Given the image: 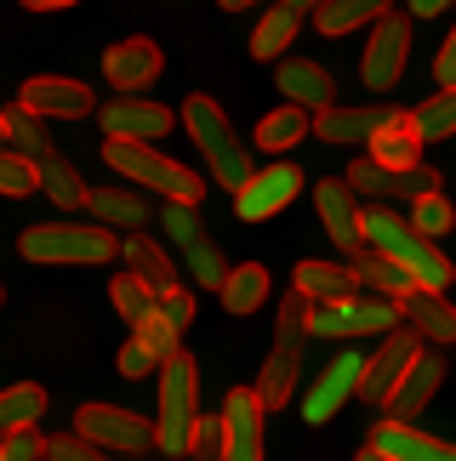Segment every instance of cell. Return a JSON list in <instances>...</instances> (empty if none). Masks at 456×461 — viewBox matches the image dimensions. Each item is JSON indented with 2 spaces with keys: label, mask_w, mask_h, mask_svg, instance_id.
I'll list each match as a JSON object with an SVG mask.
<instances>
[{
  "label": "cell",
  "mask_w": 456,
  "mask_h": 461,
  "mask_svg": "<svg viewBox=\"0 0 456 461\" xmlns=\"http://www.w3.org/2000/svg\"><path fill=\"white\" fill-rule=\"evenodd\" d=\"M17 251L29 262H46V268H103V262L120 257V234L97 222H34L23 228V240H17Z\"/></svg>",
  "instance_id": "obj_4"
},
{
  "label": "cell",
  "mask_w": 456,
  "mask_h": 461,
  "mask_svg": "<svg viewBox=\"0 0 456 461\" xmlns=\"http://www.w3.org/2000/svg\"><path fill=\"white\" fill-rule=\"evenodd\" d=\"M354 274H360V285H365V296H382V303H399V308H406L411 296H416V279H411L406 268H394V262H382V257H371V251H365V257L354 262Z\"/></svg>",
  "instance_id": "obj_33"
},
{
  "label": "cell",
  "mask_w": 456,
  "mask_h": 461,
  "mask_svg": "<svg viewBox=\"0 0 456 461\" xmlns=\"http://www.w3.org/2000/svg\"><path fill=\"white\" fill-rule=\"evenodd\" d=\"M0 461H46V438H41V428L6 438V445H0Z\"/></svg>",
  "instance_id": "obj_47"
},
{
  "label": "cell",
  "mask_w": 456,
  "mask_h": 461,
  "mask_svg": "<svg viewBox=\"0 0 456 461\" xmlns=\"http://www.w3.org/2000/svg\"><path fill=\"white\" fill-rule=\"evenodd\" d=\"M360 234H365V251L382 257V262H394V268H406L416 279V291H433L440 296L451 285V257L440 251L433 240H423L411 228V217H399L394 205H365V217H360Z\"/></svg>",
  "instance_id": "obj_1"
},
{
  "label": "cell",
  "mask_w": 456,
  "mask_h": 461,
  "mask_svg": "<svg viewBox=\"0 0 456 461\" xmlns=\"http://www.w3.org/2000/svg\"><path fill=\"white\" fill-rule=\"evenodd\" d=\"M406 325L423 336V342H433V348L456 342V308L445 303V296H433V291H416L406 303Z\"/></svg>",
  "instance_id": "obj_31"
},
{
  "label": "cell",
  "mask_w": 456,
  "mask_h": 461,
  "mask_svg": "<svg viewBox=\"0 0 456 461\" xmlns=\"http://www.w3.org/2000/svg\"><path fill=\"white\" fill-rule=\"evenodd\" d=\"M342 183L354 188V194H371L377 205H388V200H428V194H440V171L433 166H416V171H382L371 166V159H354V166L342 171Z\"/></svg>",
  "instance_id": "obj_13"
},
{
  "label": "cell",
  "mask_w": 456,
  "mask_h": 461,
  "mask_svg": "<svg viewBox=\"0 0 456 461\" xmlns=\"http://www.w3.org/2000/svg\"><path fill=\"white\" fill-rule=\"evenodd\" d=\"M183 262H188V279H195V285H205V291H217L223 296V285H228V257L217 251V240H200V245H188L183 251Z\"/></svg>",
  "instance_id": "obj_38"
},
{
  "label": "cell",
  "mask_w": 456,
  "mask_h": 461,
  "mask_svg": "<svg viewBox=\"0 0 456 461\" xmlns=\"http://www.w3.org/2000/svg\"><path fill=\"white\" fill-rule=\"evenodd\" d=\"M308 12L314 6H303V0H279V6H269L257 17V29H251V58H262V63L286 58V46L296 41V29L308 23Z\"/></svg>",
  "instance_id": "obj_23"
},
{
  "label": "cell",
  "mask_w": 456,
  "mask_h": 461,
  "mask_svg": "<svg viewBox=\"0 0 456 461\" xmlns=\"http://www.w3.org/2000/svg\"><path fill=\"white\" fill-rule=\"evenodd\" d=\"M86 211H92V222L109 228V234H143V222L154 217V205L137 188H92L86 194Z\"/></svg>",
  "instance_id": "obj_22"
},
{
  "label": "cell",
  "mask_w": 456,
  "mask_h": 461,
  "mask_svg": "<svg viewBox=\"0 0 456 461\" xmlns=\"http://www.w3.org/2000/svg\"><path fill=\"white\" fill-rule=\"evenodd\" d=\"M314 205H320V222H325V234L337 240V251L348 262H360L365 257V234H360V194L342 183V176H320V188H314Z\"/></svg>",
  "instance_id": "obj_17"
},
{
  "label": "cell",
  "mask_w": 456,
  "mask_h": 461,
  "mask_svg": "<svg viewBox=\"0 0 456 461\" xmlns=\"http://www.w3.org/2000/svg\"><path fill=\"white\" fill-rule=\"evenodd\" d=\"M223 461H262V399L257 387H228L223 399Z\"/></svg>",
  "instance_id": "obj_16"
},
{
  "label": "cell",
  "mask_w": 456,
  "mask_h": 461,
  "mask_svg": "<svg viewBox=\"0 0 456 461\" xmlns=\"http://www.w3.org/2000/svg\"><path fill=\"white\" fill-rule=\"evenodd\" d=\"M0 303H6V285H0Z\"/></svg>",
  "instance_id": "obj_53"
},
{
  "label": "cell",
  "mask_w": 456,
  "mask_h": 461,
  "mask_svg": "<svg viewBox=\"0 0 456 461\" xmlns=\"http://www.w3.org/2000/svg\"><path fill=\"white\" fill-rule=\"evenodd\" d=\"M365 445L382 450L388 461H456V445H445L433 433H416V428H394V421H377V433Z\"/></svg>",
  "instance_id": "obj_25"
},
{
  "label": "cell",
  "mask_w": 456,
  "mask_h": 461,
  "mask_svg": "<svg viewBox=\"0 0 456 461\" xmlns=\"http://www.w3.org/2000/svg\"><path fill=\"white\" fill-rule=\"evenodd\" d=\"M160 319H166V325H178V330H188V325H195V291H171V296H160Z\"/></svg>",
  "instance_id": "obj_46"
},
{
  "label": "cell",
  "mask_w": 456,
  "mask_h": 461,
  "mask_svg": "<svg viewBox=\"0 0 456 461\" xmlns=\"http://www.w3.org/2000/svg\"><path fill=\"white\" fill-rule=\"evenodd\" d=\"M75 433L86 445H97L103 456H126V461H143V450H154V421H143L126 404H80L75 411Z\"/></svg>",
  "instance_id": "obj_7"
},
{
  "label": "cell",
  "mask_w": 456,
  "mask_h": 461,
  "mask_svg": "<svg viewBox=\"0 0 456 461\" xmlns=\"http://www.w3.org/2000/svg\"><path fill=\"white\" fill-rule=\"evenodd\" d=\"M274 296V279H269V268L262 262H240L234 274H228V285H223V308L234 313V319H251L262 303Z\"/></svg>",
  "instance_id": "obj_32"
},
{
  "label": "cell",
  "mask_w": 456,
  "mask_h": 461,
  "mask_svg": "<svg viewBox=\"0 0 456 461\" xmlns=\"http://www.w3.org/2000/svg\"><path fill=\"white\" fill-rule=\"evenodd\" d=\"M160 228L183 245V251L205 240V222H200V211H195V205H166V211H160Z\"/></svg>",
  "instance_id": "obj_42"
},
{
  "label": "cell",
  "mask_w": 456,
  "mask_h": 461,
  "mask_svg": "<svg viewBox=\"0 0 456 461\" xmlns=\"http://www.w3.org/2000/svg\"><path fill=\"white\" fill-rule=\"evenodd\" d=\"M433 75H440V92H456V29L440 41V58H433Z\"/></svg>",
  "instance_id": "obj_48"
},
{
  "label": "cell",
  "mask_w": 456,
  "mask_h": 461,
  "mask_svg": "<svg viewBox=\"0 0 456 461\" xmlns=\"http://www.w3.org/2000/svg\"><path fill=\"white\" fill-rule=\"evenodd\" d=\"M314 131V114H303V109H291V103H279L274 114H262L257 120V137H251V149H262V154H286V149H296L303 137Z\"/></svg>",
  "instance_id": "obj_29"
},
{
  "label": "cell",
  "mask_w": 456,
  "mask_h": 461,
  "mask_svg": "<svg viewBox=\"0 0 456 461\" xmlns=\"http://www.w3.org/2000/svg\"><path fill=\"white\" fill-rule=\"evenodd\" d=\"M406 58H411V17H406V12H388V17L371 29L365 58H360L365 92H394L399 75H406Z\"/></svg>",
  "instance_id": "obj_10"
},
{
  "label": "cell",
  "mask_w": 456,
  "mask_h": 461,
  "mask_svg": "<svg viewBox=\"0 0 456 461\" xmlns=\"http://www.w3.org/2000/svg\"><path fill=\"white\" fill-rule=\"evenodd\" d=\"M274 86H279V97H286L291 109H303V114H325V109H337V75H331L325 63L286 58V63L274 68Z\"/></svg>",
  "instance_id": "obj_20"
},
{
  "label": "cell",
  "mask_w": 456,
  "mask_h": 461,
  "mask_svg": "<svg viewBox=\"0 0 456 461\" xmlns=\"http://www.w3.org/2000/svg\"><path fill=\"white\" fill-rule=\"evenodd\" d=\"M411 126H416L423 143H445V137H456V92H433L428 103H416Z\"/></svg>",
  "instance_id": "obj_37"
},
{
  "label": "cell",
  "mask_w": 456,
  "mask_h": 461,
  "mask_svg": "<svg viewBox=\"0 0 456 461\" xmlns=\"http://www.w3.org/2000/svg\"><path fill=\"white\" fill-rule=\"evenodd\" d=\"M188 461H223V416H200V421H195Z\"/></svg>",
  "instance_id": "obj_43"
},
{
  "label": "cell",
  "mask_w": 456,
  "mask_h": 461,
  "mask_svg": "<svg viewBox=\"0 0 456 461\" xmlns=\"http://www.w3.org/2000/svg\"><path fill=\"white\" fill-rule=\"evenodd\" d=\"M0 149H12V137H6V114H0Z\"/></svg>",
  "instance_id": "obj_52"
},
{
  "label": "cell",
  "mask_w": 456,
  "mask_h": 461,
  "mask_svg": "<svg viewBox=\"0 0 456 461\" xmlns=\"http://www.w3.org/2000/svg\"><path fill=\"white\" fill-rule=\"evenodd\" d=\"M41 188V166L23 154H12V149H0V194L6 200H29V194Z\"/></svg>",
  "instance_id": "obj_39"
},
{
  "label": "cell",
  "mask_w": 456,
  "mask_h": 461,
  "mask_svg": "<svg viewBox=\"0 0 456 461\" xmlns=\"http://www.w3.org/2000/svg\"><path fill=\"white\" fill-rule=\"evenodd\" d=\"M296 194H303V171L291 166V159H269V166H257V176L234 194V211L245 222H269L274 211H286Z\"/></svg>",
  "instance_id": "obj_15"
},
{
  "label": "cell",
  "mask_w": 456,
  "mask_h": 461,
  "mask_svg": "<svg viewBox=\"0 0 456 461\" xmlns=\"http://www.w3.org/2000/svg\"><path fill=\"white\" fill-rule=\"evenodd\" d=\"M440 382H445V353H440V348H428L423 359L411 365V376H406V382H399L394 393H388V404H382V416H388L394 428H411V421L428 411V399L440 393Z\"/></svg>",
  "instance_id": "obj_21"
},
{
  "label": "cell",
  "mask_w": 456,
  "mask_h": 461,
  "mask_svg": "<svg viewBox=\"0 0 456 461\" xmlns=\"http://www.w3.org/2000/svg\"><path fill=\"white\" fill-rule=\"evenodd\" d=\"M399 114L406 109H388V103H337V109L314 114V131H320V143H331V149H371Z\"/></svg>",
  "instance_id": "obj_11"
},
{
  "label": "cell",
  "mask_w": 456,
  "mask_h": 461,
  "mask_svg": "<svg viewBox=\"0 0 456 461\" xmlns=\"http://www.w3.org/2000/svg\"><path fill=\"white\" fill-rule=\"evenodd\" d=\"M160 46L149 41V34H126V41H114L109 51H103V75H109V86L120 97H143L154 80H160Z\"/></svg>",
  "instance_id": "obj_14"
},
{
  "label": "cell",
  "mask_w": 456,
  "mask_h": 461,
  "mask_svg": "<svg viewBox=\"0 0 456 461\" xmlns=\"http://www.w3.org/2000/svg\"><path fill=\"white\" fill-rule=\"evenodd\" d=\"M97 126L109 143H160V137H171V126H178V114L166 109V103H149V97H114L97 109Z\"/></svg>",
  "instance_id": "obj_12"
},
{
  "label": "cell",
  "mask_w": 456,
  "mask_h": 461,
  "mask_svg": "<svg viewBox=\"0 0 456 461\" xmlns=\"http://www.w3.org/2000/svg\"><path fill=\"white\" fill-rule=\"evenodd\" d=\"M308 296L303 291H286L279 296V330H274V348L262 359V376H257V399L262 411H279L296 382H303V342H308Z\"/></svg>",
  "instance_id": "obj_5"
},
{
  "label": "cell",
  "mask_w": 456,
  "mask_h": 461,
  "mask_svg": "<svg viewBox=\"0 0 456 461\" xmlns=\"http://www.w3.org/2000/svg\"><path fill=\"white\" fill-rule=\"evenodd\" d=\"M103 159H109L114 176H126V188L137 194H166V205H195L200 211V194H205V176L188 171L183 159H171L149 143H103Z\"/></svg>",
  "instance_id": "obj_3"
},
{
  "label": "cell",
  "mask_w": 456,
  "mask_h": 461,
  "mask_svg": "<svg viewBox=\"0 0 456 461\" xmlns=\"http://www.w3.org/2000/svg\"><path fill=\"white\" fill-rule=\"evenodd\" d=\"M114 365H120V376H126V382H143V376H160V370H166V359L143 342V336H132V342L120 348Z\"/></svg>",
  "instance_id": "obj_41"
},
{
  "label": "cell",
  "mask_w": 456,
  "mask_h": 461,
  "mask_svg": "<svg viewBox=\"0 0 456 461\" xmlns=\"http://www.w3.org/2000/svg\"><path fill=\"white\" fill-rule=\"evenodd\" d=\"M360 376H365V359H360V353H337V359H331L320 376L308 382V393H303V421L325 428V421L360 393Z\"/></svg>",
  "instance_id": "obj_18"
},
{
  "label": "cell",
  "mask_w": 456,
  "mask_h": 461,
  "mask_svg": "<svg viewBox=\"0 0 456 461\" xmlns=\"http://www.w3.org/2000/svg\"><path fill=\"white\" fill-rule=\"evenodd\" d=\"M354 461H388V456H382V450H371V445H365V450H360Z\"/></svg>",
  "instance_id": "obj_51"
},
{
  "label": "cell",
  "mask_w": 456,
  "mask_h": 461,
  "mask_svg": "<svg viewBox=\"0 0 456 461\" xmlns=\"http://www.w3.org/2000/svg\"><path fill=\"white\" fill-rule=\"evenodd\" d=\"M92 86L68 80V75H34L17 92V109H29L34 120H86L92 114Z\"/></svg>",
  "instance_id": "obj_19"
},
{
  "label": "cell",
  "mask_w": 456,
  "mask_h": 461,
  "mask_svg": "<svg viewBox=\"0 0 456 461\" xmlns=\"http://www.w3.org/2000/svg\"><path fill=\"white\" fill-rule=\"evenodd\" d=\"M406 325V308L382 296H348V303H314L308 308V336H394Z\"/></svg>",
  "instance_id": "obj_8"
},
{
  "label": "cell",
  "mask_w": 456,
  "mask_h": 461,
  "mask_svg": "<svg viewBox=\"0 0 456 461\" xmlns=\"http://www.w3.org/2000/svg\"><path fill=\"white\" fill-rule=\"evenodd\" d=\"M200 421V365L195 353H178L160 370V416H154V445H160L171 461H188V438H195Z\"/></svg>",
  "instance_id": "obj_6"
},
{
  "label": "cell",
  "mask_w": 456,
  "mask_h": 461,
  "mask_svg": "<svg viewBox=\"0 0 456 461\" xmlns=\"http://www.w3.org/2000/svg\"><path fill=\"white\" fill-rule=\"evenodd\" d=\"M23 12H68V0H29Z\"/></svg>",
  "instance_id": "obj_50"
},
{
  "label": "cell",
  "mask_w": 456,
  "mask_h": 461,
  "mask_svg": "<svg viewBox=\"0 0 456 461\" xmlns=\"http://www.w3.org/2000/svg\"><path fill=\"white\" fill-rule=\"evenodd\" d=\"M411 12H416V17H440V12H451V6H445V0H411Z\"/></svg>",
  "instance_id": "obj_49"
},
{
  "label": "cell",
  "mask_w": 456,
  "mask_h": 461,
  "mask_svg": "<svg viewBox=\"0 0 456 461\" xmlns=\"http://www.w3.org/2000/svg\"><path fill=\"white\" fill-rule=\"evenodd\" d=\"M451 222H456V205L445 200V194H428V200H416V205H411V228H416L423 240L451 234Z\"/></svg>",
  "instance_id": "obj_40"
},
{
  "label": "cell",
  "mask_w": 456,
  "mask_h": 461,
  "mask_svg": "<svg viewBox=\"0 0 456 461\" xmlns=\"http://www.w3.org/2000/svg\"><path fill=\"white\" fill-rule=\"evenodd\" d=\"M308 303H348V296H360V274L354 262H296V285Z\"/></svg>",
  "instance_id": "obj_26"
},
{
  "label": "cell",
  "mask_w": 456,
  "mask_h": 461,
  "mask_svg": "<svg viewBox=\"0 0 456 461\" xmlns=\"http://www.w3.org/2000/svg\"><path fill=\"white\" fill-rule=\"evenodd\" d=\"M365 159L382 166V171H416V166H423V137H416V126H411V109L399 114L371 149H365Z\"/></svg>",
  "instance_id": "obj_27"
},
{
  "label": "cell",
  "mask_w": 456,
  "mask_h": 461,
  "mask_svg": "<svg viewBox=\"0 0 456 461\" xmlns=\"http://www.w3.org/2000/svg\"><path fill=\"white\" fill-rule=\"evenodd\" d=\"M34 421H46V387H34V382L0 387V445L17 433H34Z\"/></svg>",
  "instance_id": "obj_28"
},
{
  "label": "cell",
  "mask_w": 456,
  "mask_h": 461,
  "mask_svg": "<svg viewBox=\"0 0 456 461\" xmlns=\"http://www.w3.org/2000/svg\"><path fill=\"white\" fill-rule=\"evenodd\" d=\"M120 262H126V274L143 279L154 296H171V291H178V262L166 257V245H154L143 234H126V240H120Z\"/></svg>",
  "instance_id": "obj_24"
},
{
  "label": "cell",
  "mask_w": 456,
  "mask_h": 461,
  "mask_svg": "<svg viewBox=\"0 0 456 461\" xmlns=\"http://www.w3.org/2000/svg\"><path fill=\"white\" fill-rule=\"evenodd\" d=\"M132 336H143V342H149L154 353H160V359H178V353H183V330H178V325H166L160 313H154L143 330H132Z\"/></svg>",
  "instance_id": "obj_45"
},
{
  "label": "cell",
  "mask_w": 456,
  "mask_h": 461,
  "mask_svg": "<svg viewBox=\"0 0 456 461\" xmlns=\"http://www.w3.org/2000/svg\"><path fill=\"white\" fill-rule=\"evenodd\" d=\"M183 131L195 137V149L205 154V171H212L217 188L240 194V188L257 176V159H251V149L234 137V126H228V114H223L217 97H205V92L183 97Z\"/></svg>",
  "instance_id": "obj_2"
},
{
  "label": "cell",
  "mask_w": 456,
  "mask_h": 461,
  "mask_svg": "<svg viewBox=\"0 0 456 461\" xmlns=\"http://www.w3.org/2000/svg\"><path fill=\"white\" fill-rule=\"evenodd\" d=\"M41 194L58 211H75V205H86V194H92V188H86V176L68 166L63 154H51V159H41Z\"/></svg>",
  "instance_id": "obj_34"
},
{
  "label": "cell",
  "mask_w": 456,
  "mask_h": 461,
  "mask_svg": "<svg viewBox=\"0 0 456 461\" xmlns=\"http://www.w3.org/2000/svg\"><path fill=\"white\" fill-rule=\"evenodd\" d=\"M109 296H114V313L126 319L132 330H143L149 319L160 313V296H154L143 279H132V274H114V279H109Z\"/></svg>",
  "instance_id": "obj_35"
},
{
  "label": "cell",
  "mask_w": 456,
  "mask_h": 461,
  "mask_svg": "<svg viewBox=\"0 0 456 461\" xmlns=\"http://www.w3.org/2000/svg\"><path fill=\"white\" fill-rule=\"evenodd\" d=\"M423 353H428V348H423V336H416L411 325H399L394 336H382V342H377V353L365 359V376H360V399H365V404H377V411H382V404H388V393H394V387L411 376V365L423 359Z\"/></svg>",
  "instance_id": "obj_9"
},
{
  "label": "cell",
  "mask_w": 456,
  "mask_h": 461,
  "mask_svg": "<svg viewBox=\"0 0 456 461\" xmlns=\"http://www.w3.org/2000/svg\"><path fill=\"white\" fill-rule=\"evenodd\" d=\"M46 461H109L97 445H86L80 433H51L46 438Z\"/></svg>",
  "instance_id": "obj_44"
},
{
  "label": "cell",
  "mask_w": 456,
  "mask_h": 461,
  "mask_svg": "<svg viewBox=\"0 0 456 461\" xmlns=\"http://www.w3.org/2000/svg\"><path fill=\"white\" fill-rule=\"evenodd\" d=\"M394 6L388 0H325V6H314V29L320 34H354V29H365V23H382Z\"/></svg>",
  "instance_id": "obj_30"
},
{
  "label": "cell",
  "mask_w": 456,
  "mask_h": 461,
  "mask_svg": "<svg viewBox=\"0 0 456 461\" xmlns=\"http://www.w3.org/2000/svg\"><path fill=\"white\" fill-rule=\"evenodd\" d=\"M6 137H12V154H23V159H51L58 154V143L46 137V120H34L29 109H6Z\"/></svg>",
  "instance_id": "obj_36"
}]
</instances>
